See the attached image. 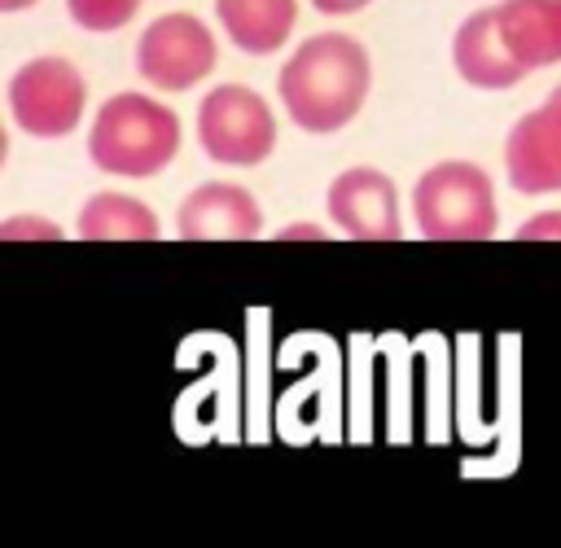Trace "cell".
I'll return each mask as SVG.
<instances>
[{"label":"cell","instance_id":"obj_1","mask_svg":"<svg viewBox=\"0 0 561 548\" xmlns=\"http://www.w3.org/2000/svg\"><path fill=\"white\" fill-rule=\"evenodd\" d=\"M561 61V0H500L473 9L451 35V66L469 88L504 92Z\"/></svg>","mask_w":561,"mask_h":548},{"label":"cell","instance_id":"obj_3","mask_svg":"<svg viewBox=\"0 0 561 548\" xmlns=\"http://www.w3.org/2000/svg\"><path fill=\"white\" fill-rule=\"evenodd\" d=\"M180 145H184L180 114L140 92H114L88 127L92 167L123 175V180H149V175L167 171L175 162Z\"/></svg>","mask_w":561,"mask_h":548},{"label":"cell","instance_id":"obj_9","mask_svg":"<svg viewBox=\"0 0 561 548\" xmlns=\"http://www.w3.org/2000/svg\"><path fill=\"white\" fill-rule=\"evenodd\" d=\"M324 210L337 232L359 241H399L403 237V210L399 189L377 167H346L324 189Z\"/></svg>","mask_w":561,"mask_h":548},{"label":"cell","instance_id":"obj_10","mask_svg":"<svg viewBox=\"0 0 561 548\" xmlns=\"http://www.w3.org/2000/svg\"><path fill=\"white\" fill-rule=\"evenodd\" d=\"M175 228L188 241H245L263 232V206L245 184L206 180L180 202Z\"/></svg>","mask_w":561,"mask_h":548},{"label":"cell","instance_id":"obj_15","mask_svg":"<svg viewBox=\"0 0 561 548\" xmlns=\"http://www.w3.org/2000/svg\"><path fill=\"white\" fill-rule=\"evenodd\" d=\"M517 241H561V210H539L517 224Z\"/></svg>","mask_w":561,"mask_h":548},{"label":"cell","instance_id":"obj_13","mask_svg":"<svg viewBox=\"0 0 561 548\" xmlns=\"http://www.w3.org/2000/svg\"><path fill=\"white\" fill-rule=\"evenodd\" d=\"M136 9H140V0H66L70 22L83 31H96V35L123 31L136 18Z\"/></svg>","mask_w":561,"mask_h":548},{"label":"cell","instance_id":"obj_12","mask_svg":"<svg viewBox=\"0 0 561 548\" xmlns=\"http://www.w3.org/2000/svg\"><path fill=\"white\" fill-rule=\"evenodd\" d=\"M75 232L83 241H158L162 237V224L158 215L136 202L131 193H92L75 219Z\"/></svg>","mask_w":561,"mask_h":548},{"label":"cell","instance_id":"obj_16","mask_svg":"<svg viewBox=\"0 0 561 548\" xmlns=\"http://www.w3.org/2000/svg\"><path fill=\"white\" fill-rule=\"evenodd\" d=\"M311 4H316V13H324V18H346V13L368 9L373 0H311Z\"/></svg>","mask_w":561,"mask_h":548},{"label":"cell","instance_id":"obj_5","mask_svg":"<svg viewBox=\"0 0 561 548\" xmlns=\"http://www.w3.org/2000/svg\"><path fill=\"white\" fill-rule=\"evenodd\" d=\"M197 145L219 167H263L276 149V114L245 83H219L197 101Z\"/></svg>","mask_w":561,"mask_h":548},{"label":"cell","instance_id":"obj_8","mask_svg":"<svg viewBox=\"0 0 561 548\" xmlns=\"http://www.w3.org/2000/svg\"><path fill=\"white\" fill-rule=\"evenodd\" d=\"M504 175L522 197L561 193V83L508 127Z\"/></svg>","mask_w":561,"mask_h":548},{"label":"cell","instance_id":"obj_11","mask_svg":"<svg viewBox=\"0 0 561 548\" xmlns=\"http://www.w3.org/2000/svg\"><path fill=\"white\" fill-rule=\"evenodd\" d=\"M215 18L241 53L272 57L298 26V0H215Z\"/></svg>","mask_w":561,"mask_h":548},{"label":"cell","instance_id":"obj_2","mask_svg":"<svg viewBox=\"0 0 561 548\" xmlns=\"http://www.w3.org/2000/svg\"><path fill=\"white\" fill-rule=\"evenodd\" d=\"M368 88H373L368 48L342 31H324V35L302 39L276 75L280 105H285L289 123L307 136L342 132L364 110Z\"/></svg>","mask_w":561,"mask_h":548},{"label":"cell","instance_id":"obj_18","mask_svg":"<svg viewBox=\"0 0 561 548\" xmlns=\"http://www.w3.org/2000/svg\"><path fill=\"white\" fill-rule=\"evenodd\" d=\"M31 4H39V0H0V13H22Z\"/></svg>","mask_w":561,"mask_h":548},{"label":"cell","instance_id":"obj_4","mask_svg":"<svg viewBox=\"0 0 561 548\" xmlns=\"http://www.w3.org/2000/svg\"><path fill=\"white\" fill-rule=\"evenodd\" d=\"M412 224L434 241H482L500 228L495 184L469 158L434 162L412 184Z\"/></svg>","mask_w":561,"mask_h":548},{"label":"cell","instance_id":"obj_14","mask_svg":"<svg viewBox=\"0 0 561 548\" xmlns=\"http://www.w3.org/2000/svg\"><path fill=\"white\" fill-rule=\"evenodd\" d=\"M0 237H4V241H26V237H35V241H57L61 228H57L53 219H44V215H9V219L0 224Z\"/></svg>","mask_w":561,"mask_h":548},{"label":"cell","instance_id":"obj_17","mask_svg":"<svg viewBox=\"0 0 561 548\" xmlns=\"http://www.w3.org/2000/svg\"><path fill=\"white\" fill-rule=\"evenodd\" d=\"M329 232L320 224H285L280 228V241H324Z\"/></svg>","mask_w":561,"mask_h":548},{"label":"cell","instance_id":"obj_6","mask_svg":"<svg viewBox=\"0 0 561 548\" xmlns=\"http://www.w3.org/2000/svg\"><path fill=\"white\" fill-rule=\"evenodd\" d=\"M9 114L18 132L35 140H61L79 127L88 110V83L66 57H31L9 75Z\"/></svg>","mask_w":561,"mask_h":548},{"label":"cell","instance_id":"obj_7","mask_svg":"<svg viewBox=\"0 0 561 548\" xmlns=\"http://www.w3.org/2000/svg\"><path fill=\"white\" fill-rule=\"evenodd\" d=\"M219 66V44L197 13H162L136 39V75L158 92H188Z\"/></svg>","mask_w":561,"mask_h":548}]
</instances>
